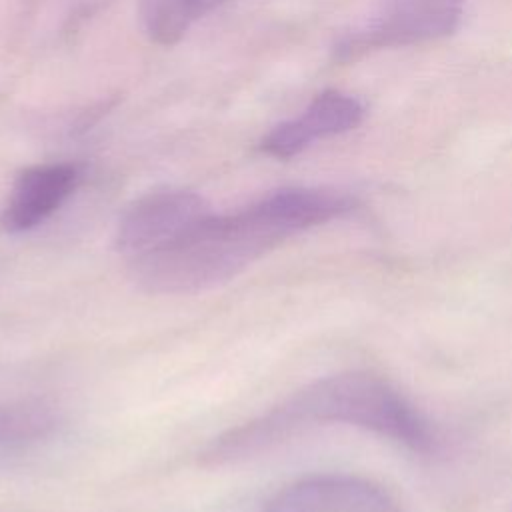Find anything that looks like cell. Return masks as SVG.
<instances>
[{
	"label": "cell",
	"mask_w": 512,
	"mask_h": 512,
	"mask_svg": "<svg viewBox=\"0 0 512 512\" xmlns=\"http://www.w3.org/2000/svg\"><path fill=\"white\" fill-rule=\"evenodd\" d=\"M58 424L56 408L42 398L0 400V452L38 444L50 438Z\"/></svg>",
	"instance_id": "ba28073f"
},
{
	"label": "cell",
	"mask_w": 512,
	"mask_h": 512,
	"mask_svg": "<svg viewBox=\"0 0 512 512\" xmlns=\"http://www.w3.org/2000/svg\"><path fill=\"white\" fill-rule=\"evenodd\" d=\"M364 118V106L358 98L326 90L318 94L308 108L292 120L274 126L260 142V148L274 158H292L312 142L356 128Z\"/></svg>",
	"instance_id": "8992f818"
},
{
	"label": "cell",
	"mask_w": 512,
	"mask_h": 512,
	"mask_svg": "<svg viewBox=\"0 0 512 512\" xmlns=\"http://www.w3.org/2000/svg\"><path fill=\"white\" fill-rule=\"evenodd\" d=\"M318 424L354 426L416 454L440 448L436 426L392 382L372 372H342L318 378L264 414L226 430L206 446L202 460L234 464Z\"/></svg>",
	"instance_id": "7a4b0ae2"
},
{
	"label": "cell",
	"mask_w": 512,
	"mask_h": 512,
	"mask_svg": "<svg viewBox=\"0 0 512 512\" xmlns=\"http://www.w3.org/2000/svg\"><path fill=\"white\" fill-rule=\"evenodd\" d=\"M212 214L210 204L190 190H156L138 198L120 218L116 250L130 262L160 250Z\"/></svg>",
	"instance_id": "277c9868"
},
{
	"label": "cell",
	"mask_w": 512,
	"mask_h": 512,
	"mask_svg": "<svg viewBox=\"0 0 512 512\" xmlns=\"http://www.w3.org/2000/svg\"><path fill=\"white\" fill-rule=\"evenodd\" d=\"M228 0H138L140 16L150 38L158 44H176L186 30Z\"/></svg>",
	"instance_id": "9c48e42d"
},
{
	"label": "cell",
	"mask_w": 512,
	"mask_h": 512,
	"mask_svg": "<svg viewBox=\"0 0 512 512\" xmlns=\"http://www.w3.org/2000/svg\"><path fill=\"white\" fill-rule=\"evenodd\" d=\"M262 512H406V508L374 480L326 472L290 482L266 502Z\"/></svg>",
	"instance_id": "5b68a950"
},
{
	"label": "cell",
	"mask_w": 512,
	"mask_h": 512,
	"mask_svg": "<svg viewBox=\"0 0 512 512\" xmlns=\"http://www.w3.org/2000/svg\"><path fill=\"white\" fill-rule=\"evenodd\" d=\"M78 182L80 168L68 162L22 170L2 208L0 226L6 232H28L40 226L72 196Z\"/></svg>",
	"instance_id": "52a82bcc"
},
{
	"label": "cell",
	"mask_w": 512,
	"mask_h": 512,
	"mask_svg": "<svg viewBox=\"0 0 512 512\" xmlns=\"http://www.w3.org/2000/svg\"><path fill=\"white\" fill-rule=\"evenodd\" d=\"M464 12V0H390L370 18L352 26L334 44L336 60L410 46L452 34Z\"/></svg>",
	"instance_id": "3957f363"
},
{
	"label": "cell",
	"mask_w": 512,
	"mask_h": 512,
	"mask_svg": "<svg viewBox=\"0 0 512 512\" xmlns=\"http://www.w3.org/2000/svg\"><path fill=\"white\" fill-rule=\"evenodd\" d=\"M356 200L332 188H280L232 214H208L172 244L128 262L150 294H192L244 272L288 238L336 220Z\"/></svg>",
	"instance_id": "6da1fadb"
}]
</instances>
